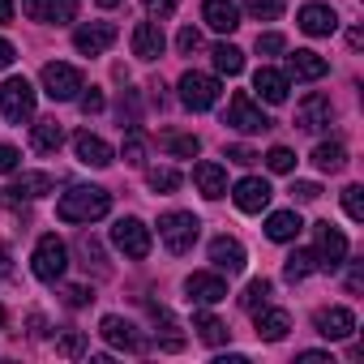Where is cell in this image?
I'll list each match as a JSON object with an SVG mask.
<instances>
[{"mask_svg":"<svg viewBox=\"0 0 364 364\" xmlns=\"http://www.w3.org/2000/svg\"><path fill=\"white\" fill-rule=\"evenodd\" d=\"M107 210H112V193L99 189V185H73V189L60 193V202H56V215H60L65 223H95V219H103Z\"/></svg>","mask_w":364,"mask_h":364,"instance_id":"6da1fadb","label":"cell"},{"mask_svg":"<svg viewBox=\"0 0 364 364\" xmlns=\"http://www.w3.org/2000/svg\"><path fill=\"white\" fill-rule=\"evenodd\" d=\"M198 236H202V223H198V215H189V210H167V215L159 219V240H163L167 253H176V257H185V253L198 245Z\"/></svg>","mask_w":364,"mask_h":364,"instance_id":"7a4b0ae2","label":"cell"},{"mask_svg":"<svg viewBox=\"0 0 364 364\" xmlns=\"http://www.w3.org/2000/svg\"><path fill=\"white\" fill-rule=\"evenodd\" d=\"M31 266H35V279H43V283L65 279V270H69V249H65V240H60V236H39Z\"/></svg>","mask_w":364,"mask_h":364,"instance_id":"3957f363","label":"cell"},{"mask_svg":"<svg viewBox=\"0 0 364 364\" xmlns=\"http://www.w3.org/2000/svg\"><path fill=\"white\" fill-rule=\"evenodd\" d=\"M0 112H5L9 124H22L35 116V86L26 77H9L0 82Z\"/></svg>","mask_w":364,"mask_h":364,"instance_id":"277c9868","label":"cell"},{"mask_svg":"<svg viewBox=\"0 0 364 364\" xmlns=\"http://www.w3.org/2000/svg\"><path fill=\"white\" fill-rule=\"evenodd\" d=\"M180 103H185L189 112H210L219 103V82L210 73H185L180 77Z\"/></svg>","mask_w":364,"mask_h":364,"instance_id":"5b68a950","label":"cell"},{"mask_svg":"<svg viewBox=\"0 0 364 364\" xmlns=\"http://www.w3.org/2000/svg\"><path fill=\"white\" fill-rule=\"evenodd\" d=\"M82 69H73V65H60V60H52V65H43V90H48V99H56V103H69V99H77L82 95Z\"/></svg>","mask_w":364,"mask_h":364,"instance_id":"8992f818","label":"cell"},{"mask_svg":"<svg viewBox=\"0 0 364 364\" xmlns=\"http://www.w3.org/2000/svg\"><path fill=\"white\" fill-rule=\"evenodd\" d=\"M112 245H116L124 257L141 262V257L150 253V228H146L141 219H116V228H112Z\"/></svg>","mask_w":364,"mask_h":364,"instance_id":"52a82bcc","label":"cell"},{"mask_svg":"<svg viewBox=\"0 0 364 364\" xmlns=\"http://www.w3.org/2000/svg\"><path fill=\"white\" fill-rule=\"evenodd\" d=\"M313 257H317V270H338L347 262V236L334 223H317V249H313Z\"/></svg>","mask_w":364,"mask_h":364,"instance_id":"ba28073f","label":"cell"},{"mask_svg":"<svg viewBox=\"0 0 364 364\" xmlns=\"http://www.w3.org/2000/svg\"><path fill=\"white\" fill-rule=\"evenodd\" d=\"M228 124L240 129V133H266V129H270V116L240 90V95H232V103H228Z\"/></svg>","mask_w":364,"mask_h":364,"instance_id":"9c48e42d","label":"cell"},{"mask_svg":"<svg viewBox=\"0 0 364 364\" xmlns=\"http://www.w3.org/2000/svg\"><path fill=\"white\" fill-rule=\"evenodd\" d=\"M99 334L112 343V347H120V351H146V334L129 321V317H116V313H107L103 321H99Z\"/></svg>","mask_w":364,"mask_h":364,"instance_id":"30bf717a","label":"cell"},{"mask_svg":"<svg viewBox=\"0 0 364 364\" xmlns=\"http://www.w3.org/2000/svg\"><path fill=\"white\" fill-rule=\"evenodd\" d=\"M232 198H236V206L245 210V215H262L266 206H270V198H274V189L266 185L262 176H245L240 185L232 189Z\"/></svg>","mask_w":364,"mask_h":364,"instance_id":"8fae6325","label":"cell"},{"mask_svg":"<svg viewBox=\"0 0 364 364\" xmlns=\"http://www.w3.org/2000/svg\"><path fill=\"white\" fill-rule=\"evenodd\" d=\"M112 43H116V26L112 22H90V26H77L73 31V48L82 56H103Z\"/></svg>","mask_w":364,"mask_h":364,"instance_id":"7c38bea8","label":"cell"},{"mask_svg":"<svg viewBox=\"0 0 364 364\" xmlns=\"http://www.w3.org/2000/svg\"><path fill=\"white\" fill-rule=\"evenodd\" d=\"M210 262H215L219 274H245V266H249L245 245L232 240V236H215V240H210Z\"/></svg>","mask_w":364,"mask_h":364,"instance_id":"4fadbf2b","label":"cell"},{"mask_svg":"<svg viewBox=\"0 0 364 364\" xmlns=\"http://www.w3.org/2000/svg\"><path fill=\"white\" fill-rule=\"evenodd\" d=\"M313 326H317V334H321V338L338 343V338H351V330H355V313H351V309H343V304H334V309H317Z\"/></svg>","mask_w":364,"mask_h":364,"instance_id":"5bb4252c","label":"cell"},{"mask_svg":"<svg viewBox=\"0 0 364 364\" xmlns=\"http://www.w3.org/2000/svg\"><path fill=\"white\" fill-rule=\"evenodd\" d=\"M330 120H334V107L326 95H304V103L296 107V124L304 133H321V129H330Z\"/></svg>","mask_w":364,"mask_h":364,"instance_id":"9a60e30c","label":"cell"},{"mask_svg":"<svg viewBox=\"0 0 364 364\" xmlns=\"http://www.w3.org/2000/svg\"><path fill=\"white\" fill-rule=\"evenodd\" d=\"M56 189V180L48 176V171H22L18 180H14V185L5 189L9 193V202L18 206V202H35V198H48Z\"/></svg>","mask_w":364,"mask_h":364,"instance_id":"2e32d148","label":"cell"},{"mask_svg":"<svg viewBox=\"0 0 364 364\" xmlns=\"http://www.w3.org/2000/svg\"><path fill=\"white\" fill-rule=\"evenodd\" d=\"M185 291H189V300H198V304H219V300H228L223 274H210V270L189 274V279H185Z\"/></svg>","mask_w":364,"mask_h":364,"instance_id":"e0dca14e","label":"cell"},{"mask_svg":"<svg viewBox=\"0 0 364 364\" xmlns=\"http://www.w3.org/2000/svg\"><path fill=\"white\" fill-rule=\"evenodd\" d=\"M163 48H167V35H163L159 22H137L133 26V56L137 60H159Z\"/></svg>","mask_w":364,"mask_h":364,"instance_id":"ac0fdd59","label":"cell"},{"mask_svg":"<svg viewBox=\"0 0 364 364\" xmlns=\"http://www.w3.org/2000/svg\"><path fill=\"white\" fill-rule=\"evenodd\" d=\"M287 73H291L296 82H317V77H326V73H330V60H326V56H317L313 48H296V52L287 56Z\"/></svg>","mask_w":364,"mask_h":364,"instance_id":"d6986e66","label":"cell"},{"mask_svg":"<svg viewBox=\"0 0 364 364\" xmlns=\"http://www.w3.org/2000/svg\"><path fill=\"white\" fill-rule=\"evenodd\" d=\"M300 31L313 35V39H326V35L338 31V14L330 5H304L300 9Z\"/></svg>","mask_w":364,"mask_h":364,"instance_id":"ffe728a7","label":"cell"},{"mask_svg":"<svg viewBox=\"0 0 364 364\" xmlns=\"http://www.w3.org/2000/svg\"><path fill=\"white\" fill-rule=\"evenodd\" d=\"M193 185L202 189V198H223L228 193V167H219V163H210V159H202L198 167H193Z\"/></svg>","mask_w":364,"mask_h":364,"instance_id":"44dd1931","label":"cell"},{"mask_svg":"<svg viewBox=\"0 0 364 364\" xmlns=\"http://www.w3.org/2000/svg\"><path fill=\"white\" fill-rule=\"evenodd\" d=\"M73 150H77V163H86V167H107L116 154H112V146L103 141V137H95V133H77L73 137Z\"/></svg>","mask_w":364,"mask_h":364,"instance_id":"7402d4cb","label":"cell"},{"mask_svg":"<svg viewBox=\"0 0 364 364\" xmlns=\"http://www.w3.org/2000/svg\"><path fill=\"white\" fill-rule=\"evenodd\" d=\"M202 18H206V26L219 31V35H232V31L240 26V9L232 5V0H206V5H202Z\"/></svg>","mask_w":364,"mask_h":364,"instance_id":"603a6c76","label":"cell"},{"mask_svg":"<svg viewBox=\"0 0 364 364\" xmlns=\"http://www.w3.org/2000/svg\"><path fill=\"white\" fill-rule=\"evenodd\" d=\"M253 90H257L266 103H283L287 90H291V77L279 73V69H257V73H253Z\"/></svg>","mask_w":364,"mask_h":364,"instance_id":"cb8c5ba5","label":"cell"},{"mask_svg":"<svg viewBox=\"0 0 364 364\" xmlns=\"http://www.w3.org/2000/svg\"><path fill=\"white\" fill-rule=\"evenodd\" d=\"M287 330H291V313L287 309H257V338H266V343H279V338H287Z\"/></svg>","mask_w":364,"mask_h":364,"instance_id":"d4e9b609","label":"cell"},{"mask_svg":"<svg viewBox=\"0 0 364 364\" xmlns=\"http://www.w3.org/2000/svg\"><path fill=\"white\" fill-rule=\"evenodd\" d=\"M300 228H304V223H300V215H296V210H274V215L266 219V236H270V240H279V245L296 240V236H300Z\"/></svg>","mask_w":364,"mask_h":364,"instance_id":"484cf974","label":"cell"},{"mask_svg":"<svg viewBox=\"0 0 364 364\" xmlns=\"http://www.w3.org/2000/svg\"><path fill=\"white\" fill-rule=\"evenodd\" d=\"M31 146H35L39 154H56V150L65 146V129H60L56 120H39V124L31 129Z\"/></svg>","mask_w":364,"mask_h":364,"instance_id":"4316f807","label":"cell"},{"mask_svg":"<svg viewBox=\"0 0 364 364\" xmlns=\"http://www.w3.org/2000/svg\"><path fill=\"white\" fill-rule=\"evenodd\" d=\"M193 330H198V338H202V343H210V347L228 343V334H232L215 313H198V317H193Z\"/></svg>","mask_w":364,"mask_h":364,"instance_id":"83f0119b","label":"cell"},{"mask_svg":"<svg viewBox=\"0 0 364 364\" xmlns=\"http://www.w3.org/2000/svg\"><path fill=\"white\" fill-rule=\"evenodd\" d=\"M159 146H163L167 154H180V159H198V150H202V141H198L193 133H163Z\"/></svg>","mask_w":364,"mask_h":364,"instance_id":"f1b7e54d","label":"cell"},{"mask_svg":"<svg viewBox=\"0 0 364 364\" xmlns=\"http://www.w3.org/2000/svg\"><path fill=\"white\" fill-rule=\"evenodd\" d=\"M313 163H317L321 171H330V176H334V171H343V167H347V150H343L338 141H321V146L313 150Z\"/></svg>","mask_w":364,"mask_h":364,"instance_id":"f546056e","label":"cell"},{"mask_svg":"<svg viewBox=\"0 0 364 364\" xmlns=\"http://www.w3.org/2000/svg\"><path fill=\"white\" fill-rule=\"evenodd\" d=\"M313 270H317V257L304 253V249H296V253L283 262V279H287V283H300V279H309Z\"/></svg>","mask_w":364,"mask_h":364,"instance_id":"4dcf8cb0","label":"cell"},{"mask_svg":"<svg viewBox=\"0 0 364 364\" xmlns=\"http://www.w3.org/2000/svg\"><path fill=\"white\" fill-rule=\"evenodd\" d=\"M210 56H215V69H219V73H228V77H236V73L245 69V52H240V48H232V43H219Z\"/></svg>","mask_w":364,"mask_h":364,"instance_id":"1f68e13d","label":"cell"},{"mask_svg":"<svg viewBox=\"0 0 364 364\" xmlns=\"http://www.w3.org/2000/svg\"><path fill=\"white\" fill-rule=\"evenodd\" d=\"M150 313L163 321V334H159V347H163V351H180V347H185V338L176 334V321H171V313H167V309H159V304H154Z\"/></svg>","mask_w":364,"mask_h":364,"instance_id":"d6a6232c","label":"cell"},{"mask_svg":"<svg viewBox=\"0 0 364 364\" xmlns=\"http://www.w3.org/2000/svg\"><path fill=\"white\" fill-rule=\"evenodd\" d=\"M124 163L129 167H141L146 163V133L137 124H129V137H124Z\"/></svg>","mask_w":364,"mask_h":364,"instance_id":"836d02e7","label":"cell"},{"mask_svg":"<svg viewBox=\"0 0 364 364\" xmlns=\"http://www.w3.org/2000/svg\"><path fill=\"white\" fill-rule=\"evenodd\" d=\"M270 291H274V287H270V279H253V283L245 287V296H240V309L257 313V309H262V304L270 300Z\"/></svg>","mask_w":364,"mask_h":364,"instance_id":"e575fe53","label":"cell"},{"mask_svg":"<svg viewBox=\"0 0 364 364\" xmlns=\"http://www.w3.org/2000/svg\"><path fill=\"white\" fill-rule=\"evenodd\" d=\"M245 14L257 22H274L283 14V0H245Z\"/></svg>","mask_w":364,"mask_h":364,"instance_id":"d590c367","label":"cell"},{"mask_svg":"<svg viewBox=\"0 0 364 364\" xmlns=\"http://www.w3.org/2000/svg\"><path fill=\"white\" fill-rule=\"evenodd\" d=\"M146 180H150L154 193H176V189H180V171H171V167H154Z\"/></svg>","mask_w":364,"mask_h":364,"instance_id":"8d00e7d4","label":"cell"},{"mask_svg":"<svg viewBox=\"0 0 364 364\" xmlns=\"http://www.w3.org/2000/svg\"><path fill=\"white\" fill-rule=\"evenodd\" d=\"M343 210H347L351 223H364V189L360 185H347L343 189Z\"/></svg>","mask_w":364,"mask_h":364,"instance_id":"74e56055","label":"cell"},{"mask_svg":"<svg viewBox=\"0 0 364 364\" xmlns=\"http://www.w3.org/2000/svg\"><path fill=\"white\" fill-rule=\"evenodd\" d=\"M77 253L86 257V262H82L86 270H90V266H95L99 274L107 270V262H103V249H99V240H95V236H82V240H77Z\"/></svg>","mask_w":364,"mask_h":364,"instance_id":"f35d334b","label":"cell"},{"mask_svg":"<svg viewBox=\"0 0 364 364\" xmlns=\"http://www.w3.org/2000/svg\"><path fill=\"white\" fill-rule=\"evenodd\" d=\"M56 351H60V355H69V360H73V355H82V351H86V334H82V330H65V334H60V343H56Z\"/></svg>","mask_w":364,"mask_h":364,"instance_id":"ab89813d","label":"cell"},{"mask_svg":"<svg viewBox=\"0 0 364 364\" xmlns=\"http://www.w3.org/2000/svg\"><path fill=\"white\" fill-rule=\"evenodd\" d=\"M266 167H270V171H279V176H283V171H291V167H296V154H291V150H287V146H274V150H270V154H266Z\"/></svg>","mask_w":364,"mask_h":364,"instance_id":"60d3db41","label":"cell"},{"mask_svg":"<svg viewBox=\"0 0 364 364\" xmlns=\"http://www.w3.org/2000/svg\"><path fill=\"white\" fill-rule=\"evenodd\" d=\"M22 14L31 22H52V0H22Z\"/></svg>","mask_w":364,"mask_h":364,"instance_id":"b9f144b4","label":"cell"},{"mask_svg":"<svg viewBox=\"0 0 364 364\" xmlns=\"http://www.w3.org/2000/svg\"><path fill=\"white\" fill-rule=\"evenodd\" d=\"M283 48H287V39H283V35H274V31L257 35V52H262V56H279Z\"/></svg>","mask_w":364,"mask_h":364,"instance_id":"7bdbcfd3","label":"cell"},{"mask_svg":"<svg viewBox=\"0 0 364 364\" xmlns=\"http://www.w3.org/2000/svg\"><path fill=\"white\" fill-rule=\"evenodd\" d=\"M73 18H77V0H52V22L56 26L73 22Z\"/></svg>","mask_w":364,"mask_h":364,"instance_id":"ee69618b","label":"cell"},{"mask_svg":"<svg viewBox=\"0 0 364 364\" xmlns=\"http://www.w3.org/2000/svg\"><path fill=\"white\" fill-rule=\"evenodd\" d=\"M18 163H22L18 146H9V141H0V176H9V171H18Z\"/></svg>","mask_w":364,"mask_h":364,"instance_id":"f6af8a7d","label":"cell"},{"mask_svg":"<svg viewBox=\"0 0 364 364\" xmlns=\"http://www.w3.org/2000/svg\"><path fill=\"white\" fill-rule=\"evenodd\" d=\"M77 103H82V112H86V116H95V112H103V90H95V86L86 90V86H82Z\"/></svg>","mask_w":364,"mask_h":364,"instance_id":"bcb514c9","label":"cell"},{"mask_svg":"<svg viewBox=\"0 0 364 364\" xmlns=\"http://www.w3.org/2000/svg\"><path fill=\"white\" fill-rule=\"evenodd\" d=\"M176 48H180V52H185V56H193V52L202 48V35H198L193 26H185V31H180V35H176Z\"/></svg>","mask_w":364,"mask_h":364,"instance_id":"7dc6e473","label":"cell"},{"mask_svg":"<svg viewBox=\"0 0 364 364\" xmlns=\"http://www.w3.org/2000/svg\"><path fill=\"white\" fill-rule=\"evenodd\" d=\"M291 198H296V202H317V198H321V185H313V180H296V185H291Z\"/></svg>","mask_w":364,"mask_h":364,"instance_id":"c3c4849f","label":"cell"},{"mask_svg":"<svg viewBox=\"0 0 364 364\" xmlns=\"http://www.w3.org/2000/svg\"><path fill=\"white\" fill-rule=\"evenodd\" d=\"M141 5L150 9V18H171V14H176V5H180V0H141Z\"/></svg>","mask_w":364,"mask_h":364,"instance_id":"681fc988","label":"cell"},{"mask_svg":"<svg viewBox=\"0 0 364 364\" xmlns=\"http://www.w3.org/2000/svg\"><path fill=\"white\" fill-rule=\"evenodd\" d=\"M65 300H69L73 309H82V304H90V300H95V291H90V287H69V291H65Z\"/></svg>","mask_w":364,"mask_h":364,"instance_id":"f907efd6","label":"cell"},{"mask_svg":"<svg viewBox=\"0 0 364 364\" xmlns=\"http://www.w3.org/2000/svg\"><path fill=\"white\" fill-rule=\"evenodd\" d=\"M228 159H232V163H245V167H249V163H257V154H253L249 146H228Z\"/></svg>","mask_w":364,"mask_h":364,"instance_id":"816d5d0a","label":"cell"},{"mask_svg":"<svg viewBox=\"0 0 364 364\" xmlns=\"http://www.w3.org/2000/svg\"><path fill=\"white\" fill-rule=\"evenodd\" d=\"M364 287V262H351V270H347V291H360Z\"/></svg>","mask_w":364,"mask_h":364,"instance_id":"f5cc1de1","label":"cell"},{"mask_svg":"<svg viewBox=\"0 0 364 364\" xmlns=\"http://www.w3.org/2000/svg\"><path fill=\"white\" fill-rule=\"evenodd\" d=\"M14 56H18V52H14V43H9V39H0V69H9V65H14Z\"/></svg>","mask_w":364,"mask_h":364,"instance_id":"db71d44e","label":"cell"},{"mask_svg":"<svg viewBox=\"0 0 364 364\" xmlns=\"http://www.w3.org/2000/svg\"><path fill=\"white\" fill-rule=\"evenodd\" d=\"M300 360H304V364H334L330 351H300Z\"/></svg>","mask_w":364,"mask_h":364,"instance_id":"11a10c76","label":"cell"},{"mask_svg":"<svg viewBox=\"0 0 364 364\" xmlns=\"http://www.w3.org/2000/svg\"><path fill=\"white\" fill-rule=\"evenodd\" d=\"M14 257H9V249L5 245H0V279H5V274H14V266H9Z\"/></svg>","mask_w":364,"mask_h":364,"instance_id":"9f6ffc18","label":"cell"},{"mask_svg":"<svg viewBox=\"0 0 364 364\" xmlns=\"http://www.w3.org/2000/svg\"><path fill=\"white\" fill-rule=\"evenodd\" d=\"M5 22H14V5H9V0H0V26H5Z\"/></svg>","mask_w":364,"mask_h":364,"instance_id":"6f0895ef","label":"cell"},{"mask_svg":"<svg viewBox=\"0 0 364 364\" xmlns=\"http://www.w3.org/2000/svg\"><path fill=\"white\" fill-rule=\"evenodd\" d=\"M347 43H351V48H364V31H360V26H355V31H351V35H347Z\"/></svg>","mask_w":364,"mask_h":364,"instance_id":"680465c9","label":"cell"},{"mask_svg":"<svg viewBox=\"0 0 364 364\" xmlns=\"http://www.w3.org/2000/svg\"><path fill=\"white\" fill-rule=\"evenodd\" d=\"M99 5H103V9H116V5H120V0H99Z\"/></svg>","mask_w":364,"mask_h":364,"instance_id":"91938a15","label":"cell"},{"mask_svg":"<svg viewBox=\"0 0 364 364\" xmlns=\"http://www.w3.org/2000/svg\"><path fill=\"white\" fill-rule=\"evenodd\" d=\"M0 326H5V309H0Z\"/></svg>","mask_w":364,"mask_h":364,"instance_id":"94428289","label":"cell"}]
</instances>
